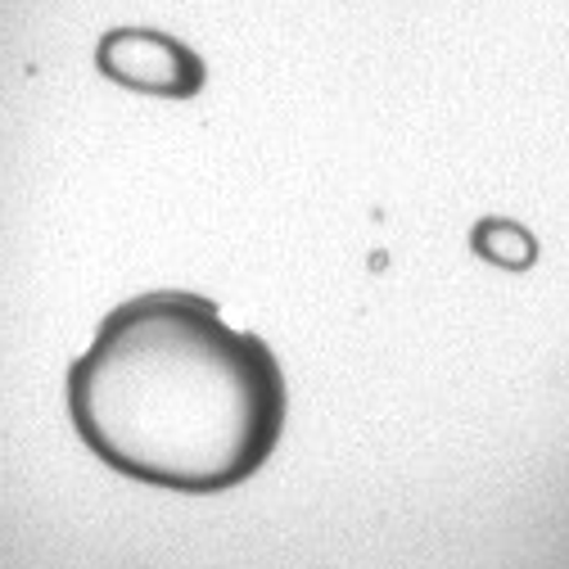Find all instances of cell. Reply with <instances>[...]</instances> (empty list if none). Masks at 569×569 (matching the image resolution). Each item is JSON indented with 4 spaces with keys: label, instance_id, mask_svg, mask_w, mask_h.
Wrapping results in <instances>:
<instances>
[{
    "label": "cell",
    "instance_id": "cell-1",
    "mask_svg": "<svg viewBox=\"0 0 569 569\" xmlns=\"http://www.w3.org/2000/svg\"><path fill=\"white\" fill-rule=\"evenodd\" d=\"M284 407L276 352L190 290L118 303L68 367L82 443L127 479L194 497L253 479L284 435Z\"/></svg>",
    "mask_w": 569,
    "mask_h": 569
},
{
    "label": "cell",
    "instance_id": "cell-2",
    "mask_svg": "<svg viewBox=\"0 0 569 569\" xmlns=\"http://www.w3.org/2000/svg\"><path fill=\"white\" fill-rule=\"evenodd\" d=\"M104 73L150 91V96H190L203 82V63L172 37L159 32H113L100 50Z\"/></svg>",
    "mask_w": 569,
    "mask_h": 569
}]
</instances>
